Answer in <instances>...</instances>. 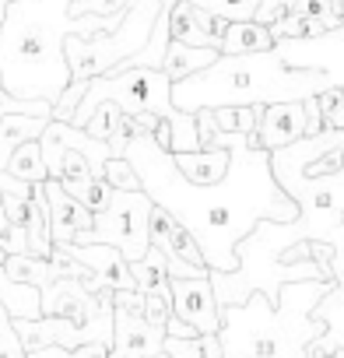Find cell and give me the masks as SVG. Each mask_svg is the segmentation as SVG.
<instances>
[{
  "label": "cell",
  "instance_id": "obj_19",
  "mask_svg": "<svg viewBox=\"0 0 344 358\" xmlns=\"http://www.w3.org/2000/svg\"><path fill=\"white\" fill-rule=\"evenodd\" d=\"M218 57H222L218 50L187 46V43H172V46H169V53H165V67H162V71L169 74V81H172V85H180V81H187V78H194V74L208 71Z\"/></svg>",
  "mask_w": 344,
  "mask_h": 358
},
{
  "label": "cell",
  "instance_id": "obj_12",
  "mask_svg": "<svg viewBox=\"0 0 344 358\" xmlns=\"http://www.w3.org/2000/svg\"><path fill=\"white\" fill-rule=\"evenodd\" d=\"M46 197L53 218V243H78L85 232L95 229V215L64 190L60 179H46Z\"/></svg>",
  "mask_w": 344,
  "mask_h": 358
},
{
  "label": "cell",
  "instance_id": "obj_8",
  "mask_svg": "<svg viewBox=\"0 0 344 358\" xmlns=\"http://www.w3.org/2000/svg\"><path fill=\"white\" fill-rule=\"evenodd\" d=\"M67 250L92 271V278L85 281L88 292H102V288H113V292H137V278H134V267L130 260L116 250V246H106V243H67Z\"/></svg>",
  "mask_w": 344,
  "mask_h": 358
},
{
  "label": "cell",
  "instance_id": "obj_9",
  "mask_svg": "<svg viewBox=\"0 0 344 358\" xmlns=\"http://www.w3.org/2000/svg\"><path fill=\"white\" fill-rule=\"evenodd\" d=\"M169 285H172V309L180 320H187L201 334L222 330V302L215 295L211 278H169Z\"/></svg>",
  "mask_w": 344,
  "mask_h": 358
},
{
  "label": "cell",
  "instance_id": "obj_3",
  "mask_svg": "<svg viewBox=\"0 0 344 358\" xmlns=\"http://www.w3.org/2000/svg\"><path fill=\"white\" fill-rule=\"evenodd\" d=\"M334 281H288L278 302L253 292L243 306L222 309V351L225 358H309L313 341L327 334L316 306Z\"/></svg>",
  "mask_w": 344,
  "mask_h": 358
},
{
  "label": "cell",
  "instance_id": "obj_25",
  "mask_svg": "<svg viewBox=\"0 0 344 358\" xmlns=\"http://www.w3.org/2000/svg\"><path fill=\"white\" fill-rule=\"evenodd\" d=\"M215 120H218V130L225 134H257L260 106H225V109H215Z\"/></svg>",
  "mask_w": 344,
  "mask_h": 358
},
{
  "label": "cell",
  "instance_id": "obj_11",
  "mask_svg": "<svg viewBox=\"0 0 344 358\" xmlns=\"http://www.w3.org/2000/svg\"><path fill=\"white\" fill-rule=\"evenodd\" d=\"M306 137V106L302 102H274L260 106V123L253 141L267 151H281Z\"/></svg>",
  "mask_w": 344,
  "mask_h": 358
},
{
  "label": "cell",
  "instance_id": "obj_28",
  "mask_svg": "<svg viewBox=\"0 0 344 358\" xmlns=\"http://www.w3.org/2000/svg\"><path fill=\"white\" fill-rule=\"evenodd\" d=\"M106 183H109L113 190H144L137 169L130 165V158H109V165H106Z\"/></svg>",
  "mask_w": 344,
  "mask_h": 358
},
{
  "label": "cell",
  "instance_id": "obj_6",
  "mask_svg": "<svg viewBox=\"0 0 344 358\" xmlns=\"http://www.w3.org/2000/svg\"><path fill=\"white\" fill-rule=\"evenodd\" d=\"M151 215H155V201L144 190H113L109 208L95 215V229L85 232L78 243L116 246L130 264H137L151 250Z\"/></svg>",
  "mask_w": 344,
  "mask_h": 358
},
{
  "label": "cell",
  "instance_id": "obj_32",
  "mask_svg": "<svg viewBox=\"0 0 344 358\" xmlns=\"http://www.w3.org/2000/svg\"><path fill=\"white\" fill-rule=\"evenodd\" d=\"M85 92H88V81H74V85L60 95V102L53 106V116L64 120V123H71L74 113H78V106H81V99H85Z\"/></svg>",
  "mask_w": 344,
  "mask_h": 358
},
{
  "label": "cell",
  "instance_id": "obj_33",
  "mask_svg": "<svg viewBox=\"0 0 344 358\" xmlns=\"http://www.w3.org/2000/svg\"><path fill=\"white\" fill-rule=\"evenodd\" d=\"M302 106H306V137H316V134H323V130H327V123H323L320 99H306Z\"/></svg>",
  "mask_w": 344,
  "mask_h": 358
},
{
  "label": "cell",
  "instance_id": "obj_38",
  "mask_svg": "<svg viewBox=\"0 0 344 358\" xmlns=\"http://www.w3.org/2000/svg\"><path fill=\"white\" fill-rule=\"evenodd\" d=\"M158 358H169V355H158Z\"/></svg>",
  "mask_w": 344,
  "mask_h": 358
},
{
  "label": "cell",
  "instance_id": "obj_37",
  "mask_svg": "<svg viewBox=\"0 0 344 358\" xmlns=\"http://www.w3.org/2000/svg\"><path fill=\"white\" fill-rule=\"evenodd\" d=\"M4 260H8V253H4V250H0V264H4Z\"/></svg>",
  "mask_w": 344,
  "mask_h": 358
},
{
  "label": "cell",
  "instance_id": "obj_36",
  "mask_svg": "<svg viewBox=\"0 0 344 358\" xmlns=\"http://www.w3.org/2000/svg\"><path fill=\"white\" fill-rule=\"evenodd\" d=\"M176 4H180V0H162V8H165V11H172Z\"/></svg>",
  "mask_w": 344,
  "mask_h": 358
},
{
  "label": "cell",
  "instance_id": "obj_30",
  "mask_svg": "<svg viewBox=\"0 0 344 358\" xmlns=\"http://www.w3.org/2000/svg\"><path fill=\"white\" fill-rule=\"evenodd\" d=\"M316 99H320L327 130H344V88H330V92H323Z\"/></svg>",
  "mask_w": 344,
  "mask_h": 358
},
{
  "label": "cell",
  "instance_id": "obj_22",
  "mask_svg": "<svg viewBox=\"0 0 344 358\" xmlns=\"http://www.w3.org/2000/svg\"><path fill=\"white\" fill-rule=\"evenodd\" d=\"M134 267V278H137V292L148 295V292H169V260L158 246L148 250L144 260L130 264Z\"/></svg>",
  "mask_w": 344,
  "mask_h": 358
},
{
  "label": "cell",
  "instance_id": "obj_29",
  "mask_svg": "<svg viewBox=\"0 0 344 358\" xmlns=\"http://www.w3.org/2000/svg\"><path fill=\"white\" fill-rule=\"evenodd\" d=\"M0 351L4 358H29L22 337H18V327H15V316L8 313V306H0Z\"/></svg>",
  "mask_w": 344,
  "mask_h": 358
},
{
  "label": "cell",
  "instance_id": "obj_7",
  "mask_svg": "<svg viewBox=\"0 0 344 358\" xmlns=\"http://www.w3.org/2000/svg\"><path fill=\"white\" fill-rule=\"evenodd\" d=\"M116 320H113V348L109 358H158L165 355V327L144 320L141 292H116Z\"/></svg>",
  "mask_w": 344,
  "mask_h": 358
},
{
  "label": "cell",
  "instance_id": "obj_18",
  "mask_svg": "<svg viewBox=\"0 0 344 358\" xmlns=\"http://www.w3.org/2000/svg\"><path fill=\"white\" fill-rule=\"evenodd\" d=\"M0 306H8L15 320H43V288L15 281L0 264Z\"/></svg>",
  "mask_w": 344,
  "mask_h": 358
},
{
  "label": "cell",
  "instance_id": "obj_24",
  "mask_svg": "<svg viewBox=\"0 0 344 358\" xmlns=\"http://www.w3.org/2000/svg\"><path fill=\"white\" fill-rule=\"evenodd\" d=\"M281 15H302V18L323 22L330 32L344 29V4H337V0H285Z\"/></svg>",
  "mask_w": 344,
  "mask_h": 358
},
{
  "label": "cell",
  "instance_id": "obj_2",
  "mask_svg": "<svg viewBox=\"0 0 344 358\" xmlns=\"http://www.w3.org/2000/svg\"><path fill=\"white\" fill-rule=\"evenodd\" d=\"M71 8L74 0H11L0 25V78L15 99H43L57 106L74 85L67 39L113 32L127 18V11L78 18Z\"/></svg>",
  "mask_w": 344,
  "mask_h": 358
},
{
  "label": "cell",
  "instance_id": "obj_21",
  "mask_svg": "<svg viewBox=\"0 0 344 358\" xmlns=\"http://www.w3.org/2000/svg\"><path fill=\"white\" fill-rule=\"evenodd\" d=\"M4 267H8V274H11L15 281H22V285L50 288L53 281H60V278H57V271H53V264H50V257L15 253V257H8V260H4Z\"/></svg>",
  "mask_w": 344,
  "mask_h": 358
},
{
  "label": "cell",
  "instance_id": "obj_1",
  "mask_svg": "<svg viewBox=\"0 0 344 358\" xmlns=\"http://www.w3.org/2000/svg\"><path fill=\"white\" fill-rule=\"evenodd\" d=\"M211 148H229L232 165L225 179L197 187L180 172L172 155L155 134H141L130 141L127 158L141 176L144 194L176 215L204 250L211 271L232 274L239 271V243L260 222H295L299 204L281 190L271 151L253 141V134H215Z\"/></svg>",
  "mask_w": 344,
  "mask_h": 358
},
{
  "label": "cell",
  "instance_id": "obj_40",
  "mask_svg": "<svg viewBox=\"0 0 344 358\" xmlns=\"http://www.w3.org/2000/svg\"><path fill=\"white\" fill-rule=\"evenodd\" d=\"M337 4H344V0H337Z\"/></svg>",
  "mask_w": 344,
  "mask_h": 358
},
{
  "label": "cell",
  "instance_id": "obj_14",
  "mask_svg": "<svg viewBox=\"0 0 344 358\" xmlns=\"http://www.w3.org/2000/svg\"><path fill=\"white\" fill-rule=\"evenodd\" d=\"M53 120L57 116H25V113H11L0 120V172H8L15 151L25 141H39Z\"/></svg>",
  "mask_w": 344,
  "mask_h": 358
},
{
  "label": "cell",
  "instance_id": "obj_5",
  "mask_svg": "<svg viewBox=\"0 0 344 358\" xmlns=\"http://www.w3.org/2000/svg\"><path fill=\"white\" fill-rule=\"evenodd\" d=\"M158 15H162V0H137L127 11L120 29L99 32V36H88V39L71 36L67 39V64H71L74 81H92V78L113 74L123 60L137 57L148 46Z\"/></svg>",
  "mask_w": 344,
  "mask_h": 358
},
{
  "label": "cell",
  "instance_id": "obj_34",
  "mask_svg": "<svg viewBox=\"0 0 344 358\" xmlns=\"http://www.w3.org/2000/svg\"><path fill=\"white\" fill-rule=\"evenodd\" d=\"M165 334H169V337H201V330H197V327H190L187 320H180L176 313H172V320L165 323Z\"/></svg>",
  "mask_w": 344,
  "mask_h": 358
},
{
  "label": "cell",
  "instance_id": "obj_10",
  "mask_svg": "<svg viewBox=\"0 0 344 358\" xmlns=\"http://www.w3.org/2000/svg\"><path fill=\"white\" fill-rule=\"evenodd\" d=\"M232 22L197 8L194 0H180L176 8L169 11V32H172V43H187V46H204V50H218L222 53V39H225V29Z\"/></svg>",
  "mask_w": 344,
  "mask_h": 358
},
{
  "label": "cell",
  "instance_id": "obj_15",
  "mask_svg": "<svg viewBox=\"0 0 344 358\" xmlns=\"http://www.w3.org/2000/svg\"><path fill=\"white\" fill-rule=\"evenodd\" d=\"M316 316L327 323V334H323L320 341H313L309 358L344 351V285H334V288L323 295V302L316 306Z\"/></svg>",
  "mask_w": 344,
  "mask_h": 358
},
{
  "label": "cell",
  "instance_id": "obj_4",
  "mask_svg": "<svg viewBox=\"0 0 344 358\" xmlns=\"http://www.w3.org/2000/svg\"><path fill=\"white\" fill-rule=\"evenodd\" d=\"M330 92L327 74L288 67L274 50L250 57H218L208 71L172 85V102L183 113L225 109V106H274L306 102Z\"/></svg>",
  "mask_w": 344,
  "mask_h": 358
},
{
  "label": "cell",
  "instance_id": "obj_13",
  "mask_svg": "<svg viewBox=\"0 0 344 358\" xmlns=\"http://www.w3.org/2000/svg\"><path fill=\"white\" fill-rule=\"evenodd\" d=\"M151 246H158L165 257H180V260H187V264H194V267H208L204 250H201V243L194 239V232H190L176 215H169V211L158 208V204H155V215H151ZM208 271H211V267H208Z\"/></svg>",
  "mask_w": 344,
  "mask_h": 358
},
{
  "label": "cell",
  "instance_id": "obj_31",
  "mask_svg": "<svg viewBox=\"0 0 344 358\" xmlns=\"http://www.w3.org/2000/svg\"><path fill=\"white\" fill-rule=\"evenodd\" d=\"M134 4L130 0H74V15L85 18V15H120V11H130Z\"/></svg>",
  "mask_w": 344,
  "mask_h": 358
},
{
  "label": "cell",
  "instance_id": "obj_16",
  "mask_svg": "<svg viewBox=\"0 0 344 358\" xmlns=\"http://www.w3.org/2000/svg\"><path fill=\"white\" fill-rule=\"evenodd\" d=\"M278 46V36L264 22H232L222 39V57H250V53H271Z\"/></svg>",
  "mask_w": 344,
  "mask_h": 358
},
{
  "label": "cell",
  "instance_id": "obj_35",
  "mask_svg": "<svg viewBox=\"0 0 344 358\" xmlns=\"http://www.w3.org/2000/svg\"><path fill=\"white\" fill-rule=\"evenodd\" d=\"M8 8H11V0H0V25H4V18H8Z\"/></svg>",
  "mask_w": 344,
  "mask_h": 358
},
{
  "label": "cell",
  "instance_id": "obj_20",
  "mask_svg": "<svg viewBox=\"0 0 344 358\" xmlns=\"http://www.w3.org/2000/svg\"><path fill=\"white\" fill-rule=\"evenodd\" d=\"M60 183H64V190H67L74 201H81L92 215H102V211L109 208V201H113V187L106 183V179L92 176V172H85V176H67V179H60Z\"/></svg>",
  "mask_w": 344,
  "mask_h": 358
},
{
  "label": "cell",
  "instance_id": "obj_23",
  "mask_svg": "<svg viewBox=\"0 0 344 358\" xmlns=\"http://www.w3.org/2000/svg\"><path fill=\"white\" fill-rule=\"evenodd\" d=\"M8 172L18 176V179H25V183H32V187H36V183H46L50 169H46V158H43V144H39V141H25V144L15 151Z\"/></svg>",
  "mask_w": 344,
  "mask_h": 358
},
{
  "label": "cell",
  "instance_id": "obj_17",
  "mask_svg": "<svg viewBox=\"0 0 344 358\" xmlns=\"http://www.w3.org/2000/svg\"><path fill=\"white\" fill-rule=\"evenodd\" d=\"M176 165L180 172L197 187H208V183H218L225 179L229 165H232V151L229 148H211V151H194V155H176Z\"/></svg>",
  "mask_w": 344,
  "mask_h": 358
},
{
  "label": "cell",
  "instance_id": "obj_27",
  "mask_svg": "<svg viewBox=\"0 0 344 358\" xmlns=\"http://www.w3.org/2000/svg\"><path fill=\"white\" fill-rule=\"evenodd\" d=\"M120 120H123V109H120L116 102H102V106L95 109V116L85 123V130H88L92 137H99V141H109V137L116 134Z\"/></svg>",
  "mask_w": 344,
  "mask_h": 358
},
{
  "label": "cell",
  "instance_id": "obj_26",
  "mask_svg": "<svg viewBox=\"0 0 344 358\" xmlns=\"http://www.w3.org/2000/svg\"><path fill=\"white\" fill-rule=\"evenodd\" d=\"M194 4L225 22H257L264 0H194Z\"/></svg>",
  "mask_w": 344,
  "mask_h": 358
},
{
  "label": "cell",
  "instance_id": "obj_39",
  "mask_svg": "<svg viewBox=\"0 0 344 358\" xmlns=\"http://www.w3.org/2000/svg\"><path fill=\"white\" fill-rule=\"evenodd\" d=\"M130 4H137V0H130Z\"/></svg>",
  "mask_w": 344,
  "mask_h": 358
}]
</instances>
